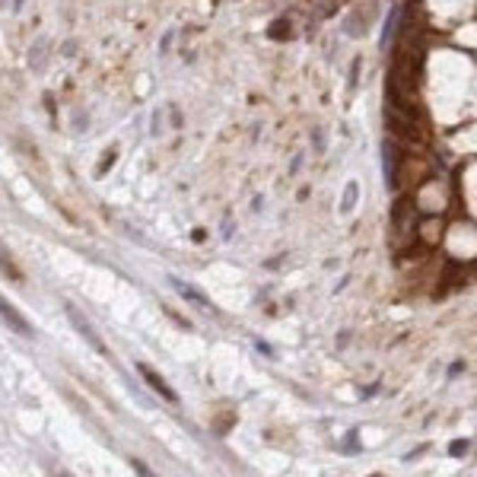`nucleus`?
Wrapping results in <instances>:
<instances>
[{"label": "nucleus", "instance_id": "nucleus-1", "mask_svg": "<svg viewBox=\"0 0 477 477\" xmlns=\"http://www.w3.org/2000/svg\"><path fill=\"white\" fill-rule=\"evenodd\" d=\"M67 315H70V322H73V328L80 331L83 337H86V343H89V347H93V350H99V353H105V343L99 341V334L93 331V324H89L86 318H80V312H76V309H67Z\"/></svg>", "mask_w": 477, "mask_h": 477}, {"label": "nucleus", "instance_id": "nucleus-2", "mask_svg": "<svg viewBox=\"0 0 477 477\" xmlns=\"http://www.w3.org/2000/svg\"><path fill=\"white\" fill-rule=\"evenodd\" d=\"M0 318H4V322L10 324V328L16 331V334H23V337H25V334H32V328H29V324H25V318L19 315V312L13 309L10 302H4V299H0Z\"/></svg>", "mask_w": 477, "mask_h": 477}, {"label": "nucleus", "instance_id": "nucleus-3", "mask_svg": "<svg viewBox=\"0 0 477 477\" xmlns=\"http://www.w3.org/2000/svg\"><path fill=\"white\" fill-rule=\"evenodd\" d=\"M0 273H4L6 280H13V283H23V273H19L16 261H13V254L6 252L4 245H0Z\"/></svg>", "mask_w": 477, "mask_h": 477}, {"label": "nucleus", "instance_id": "nucleus-4", "mask_svg": "<svg viewBox=\"0 0 477 477\" xmlns=\"http://www.w3.org/2000/svg\"><path fill=\"white\" fill-rule=\"evenodd\" d=\"M137 369H140V375H143V379H146V382H150V388H156V391H159V394H163V398L175 401V391H172V388H169V385H165V382H163V379H159V375H156V372H153V369H146V366H137Z\"/></svg>", "mask_w": 477, "mask_h": 477}, {"label": "nucleus", "instance_id": "nucleus-5", "mask_svg": "<svg viewBox=\"0 0 477 477\" xmlns=\"http://www.w3.org/2000/svg\"><path fill=\"white\" fill-rule=\"evenodd\" d=\"M353 204H356V184H350L347 188V194H343V204H341V210L347 213V210H353Z\"/></svg>", "mask_w": 477, "mask_h": 477}]
</instances>
